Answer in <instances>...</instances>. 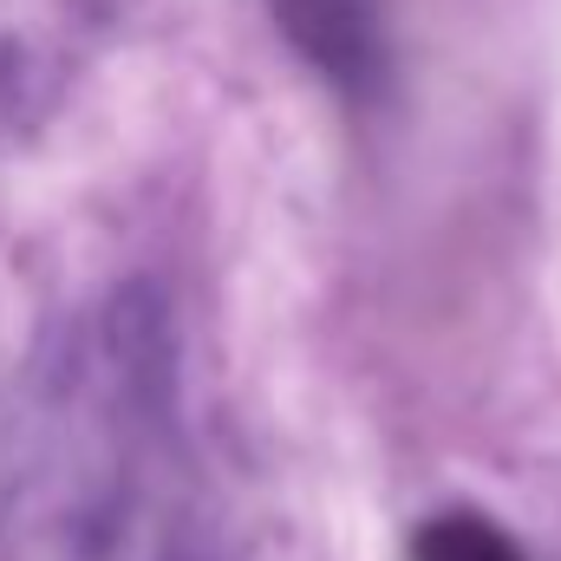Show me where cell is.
<instances>
[{
	"label": "cell",
	"instance_id": "cell-1",
	"mask_svg": "<svg viewBox=\"0 0 561 561\" xmlns=\"http://www.w3.org/2000/svg\"><path fill=\"white\" fill-rule=\"evenodd\" d=\"M412 561H529L490 516L477 510H450V516H431L412 542Z\"/></svg>",
	"mask_w": 561,
	"mask_h": 561
}]
</instances>
